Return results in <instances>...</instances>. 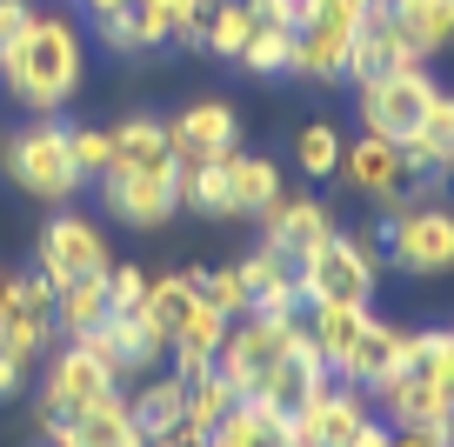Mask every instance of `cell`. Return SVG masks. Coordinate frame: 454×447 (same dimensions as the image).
<instances>
[{"label": "cell", "mask_w": 454, "mask_h": 447, "mask_svg": "<svg viewBox=\"0 0 454 447\" xmlns=\"http://www.w3.org/2000/svg\"><path fill=\"white\" fill-rule=\"evenodd\" d=\"M294 334H301V321H268V314H241V321L227 327V341H221V354H214V367H221L227 388L247 401V394H261V380H268L274 367L287 361Z\"/></svg>", "instance_id": "obj_6"}, {"label": "cell", "mask_w": 454, "mask_h": 447, "mask_svg": "<svg viewBox=\"0 0 454 447\" xmlns=\"http://www.w3.org/2000/svg\"><path fill=\"white\" fill-rule=\"evenodd\" d=\"M107 321V274H87V280H67V287H54V327L67 341H81L87 327Z\"/></svg>", "instance_id": "obj_30"}, {"label": "cell", "mask_w": 454, "mask_h": 447, "mask_svg": "<svg viewBox=\"0 0 454 447\" xmlns=\"http://www.w3.org/2000/svg\"><path fill=\"white\" fill-rule=\"evenodd\" d=\"M128 414H134V427H141V441H154V434L181 427V420H187V380H181V374L147 380V388L128 401Z\"/></svg>", "instance_id": "obj_29"}, {"label": "cell", "mask_w": 454, "mask_h": 447, "mask_svg": "<svg viewBox=\"0 0 454 447\" xmlns=\"http://www.w3.org/2000/svg\"><path fill=\"white\" fill-rule=\"evenodd\" d=\"M87 81V34L54 7H34L20 41L0 54V87L27 114H60Z\"/></svg>", "instance_id": "obj_1"}, {"label": "cell", "mask_w": 454, "mask_h": 447, "mask_svg": "<svg viewBox=\"0 0 454 447\" xmlns=\"http://www.w3.org/2000/svg\"><path fill=\"white\" fill-rule=\"evenodd\" d=\"M254 27H261V14L247 7V0H214V7H207V27H200V54L241 60L247 41H254Z\"/></svg>", "instance_id": "obj_28"}, {"label": "cell", "mask_w": 454, "mask_h": 447, "mask_svg": "<svg viewBox=\"0 0 454 447\" xmlns=\"http://www.w3.org/2000/svg\"><path fill=\"white\" fill-rule=\"evenodd\" d=\"M34 20V0H0V54L20 41V27Z\"/></svg>", "instance_id": "obj_42"}, {"label": "cell", "mask_w": 454, "mask_h": 447, "mask_svg": "<svg viewBox=\"0 0 454 447\" xmlns=\"http://www.w3.org/2000/svg\"><path fill=\"white\" fill-rule=\"evenodd\" d=\"M214 447H294V427H287L281 407L268 401H234V414L207 434Z\"/></svg>", "instance_id": "obj_24"}, {"label": "cell", "mask_w": 454, "mask_h": 447, "mask_svg": "<svg viewBox=\"0 0 454 447\" xmlns=\"http://www.w3.org/2000/svg\"><path fill=\"white\" fill-rule=\"evenodd\" d=\"M355 20L361 14L314 0V14L294 27V60H287V74L321 81V87H340V81H348V54H355Z\"/></svg>", "instance_id": "obj_9"}, {"label": "cell", "mask_w": 454, "mask_h": 447, "mask_svg": "<svg viewBox=\"0 0 454 447\" xmlns=\"http://www.w3.org/2000/svg\"><path fill=\"white\" fill-rule=\"evenodd\" d=\"M74 127H60L54 114H34L20 134L0 140V168H7V181L20 187V194L47 200V208H67L74 194H81V168H74Z\"/></svg>", "instance_id": "obj_2"}, {"label": "cell", "mask_w": 454, "mask_h": 447, "mask_svg": "<svg viewBox=\"0 0 454 447\" xmlns=\"http://www.w3.org/2000/svg\"><path fill=\"white\" fill-rule=\"evenodd\" d=\"M234 401H241V394L227 388V374H221V367H200V374H187V427L214 434L227 414H234Z\"/></svg>", "instance_id": "obj_32"}, {"label": "cell", "mask_w": 454, "mask_h": 447, "mask_svg": "<svg viewBox=\"0 0 454 447\" xmlns=\"http://www.w3.org/2000/svg\"><path fill=\"white\" fill-rule=\"evenodd\" d=\"M374 240L387 247V261H395L401 274H427V280L454 274V214L448 208H421V200L387 208Z\"/></svg>", "instance_id": "obj_4"}, {"label": "cell", "mask_w": 454, "mask_h": 447, "mask_svg": "<svg viewBox=\"0 0 454 447\" xmlns=\"http://www.w3.org/2000/svg\"><path fill=\"white\" fill-rule=\"evenodd\" d=\"M368 420H374L368 414V394L348 388V380H327L301 414H287V427H294V447H348Z\"/></svg>", "instance_id": "obj_13"}, {"label": "cell", "mask_w": 454, "mask_h": 447, "mask_svg": "<svg viewBox=\"0 0 454 447\" xmlns=\"http://www.w3.org/2000/svg\"><path fill=\"white\" fill-rule=\"evenodd\" d=\"M227 314H214V308H194L181 327H174V341H168V354H174V374H200V367H214V354H221V341H227Z\"/></svg>", "instance_id": "obj_26"}, {"label": "cell", "mask_w": 454, "mask_h": 447, "mask_svg": "<svg viewBox=\"0 0 454 447\" xmlns=\"http://www.w3.org/2000/svg\"><path fill=\"white\" fill-rule=\"evenodd\" d=\"M20 388H27V367H20V361H7V354H0V401H14Z\"/></svg>", "instance_id": "obj_44"}, {"label": "cell", "mask_w": 454, "mask_h": 447, "mask_svg": "<svg viewBox=\"0 0 454 447\" xmlns=\"http://www.w3.org/2000/svg\"><path fill=\"white\" fill-rule=\"evenodd\" d=\"M254 221H261V247L287 254V261H308V254L334 234V214H327L314 194H281L268 214H254Z\"/></svg>", "instance_id": "obj_15"}, {"label": "cell", "mask_w": 454, "mask_h": 447, "mask_svg": "<svg viewBox=\"0 0 454 447\" xmlns=\"http://www.w3.org/2000/svg\"><path fill=\"white\" fill-rule=\"evenodd\" d=\"M187 280H194L200 308L227 314V321H241V314H247V287H241V274H234V267H194Z\"/></svg>", "instance_id": "obj_35"}, {"label": "cell", "mask_w": 454, "mask_h": 447, "mask_svg": "<svg viewBox=\"0 0 454 447\" xmlns=\"http://www.w3.org/2000/svg\"><path fill=\"white\" fill-rule=\"evenodd\" d=\"M408 60H414V47H408V34H401L395 7H387V0H374L368 14L355 20V54H348V81H374V74H395V67H408Z\"/></svg>", "instance_id": "obj_17"}, {"label": "cell", "mask_w": 454, "mask_h": 447, "mask_svg": "<svg viewBox=\"0 0 454 447\" xmlns=\"http://www.w3.org/2000/svg\"><path fill=\"white\" fill-rule=\"evenodd\" d=\"M114 388H121V380H114L107 367H100L94 354L81 348V341H67V348H60L54 361H47V388H41V427H47V434L74 427V420H81L94 401H107Z\"/></svg>", "instance_id": "obj_7"}, {"label": "cell", "mask_w": 454, "mask_h": 447, "mask_svg": "<svg viewBox=\"0 0 454 447\" xmlns=\"http://www.w3.org/2000/svg\"><path fill=\"white\" fill-rule=\"evenodd\" d=\"M107 140H114V161H107V168H168V161H174L168 121H154V114H134V121L107 127Z\"/></svg>", "instance_id": "obj_27"}, {"label": "cell", "mask_w": 454, "mask_h": 447, "mask_svg": "<svg viewBox=\"0 0 454 447\" xmlns=\"http://www.w3.org/2000/svg\"><path fill=\"white\" fill-rule=\"evenodd\" d=\"M234 274H241L247 308H254V294H268V287H281V280H294V261H287V254H274V247H254L247 261H234Z\"/></svg>", "instance_id": "obj_37"}, {"label": "cell", "mask_w": 454, "mask_h": 447, "mask_svg": "<svg viewBox=\"0 0 454 447\" xmlns=\"http://www.w3.org/2000/svg\"><path fill=\"white\" fill-rule=\"evenodd\" d=\"M448 187H454V168H448Z\"/></svg>", "instance_id": "obj_49"}, {"label": "cell", "mask_w": 454, "mask_h": 447, "mask_svg": "<svg viewBox=\"0 0 454 447\" xmlns=\"http://www.w3.org/2000/svg\"><path fill=\"white\" fill-rule=\"evenodd\" d=\"M7 294H14V274H7V267H0V308H7Z\"/></svg>", "instance_id": "obj_48"}, {"label": "cell", "mask_w": 454, "mask_h": 447, "mask_svg": "<svg viewBox=\"0 0 454 447\" xmlns=\"http://www.w3.org/2000/svg\"><path fill=\"white\" fill-rule=\"evenodd\" d=\"M374 401H381V414L395 420V427H448L454 434V401L427 374H414V367H408V374H395Z\"/></svg>", "instance_id": "obj_19"}, {"label": "cell", "mask_w": 454, "mask_h": 447, "mask_svg": "<svg viewBox=\"0 0 454 447\" xmlns=\"http://www.w3.org/2000/svg\"><path fill=\"white\" fill-rule=\"evenodd\" d=\"M207 7H214V0H207Z\"/></svg>", "instance_id": "obj_50"}, {"label": "cell", "mask_w": 454, "mask_h": 447, "mask_svg": "<svg viewBox=\"0 0 454 447\" xmlns=\"http://www.w3.org/2000/svg\"><path fill=\"white\" fill-rule=\"evenodd\" d=\"M194 308H200V294H194V280H187V274H160V280H147L141 314H147V321H154L168 341H174V327H181Z\"/></svg>", "instance_id": "obj_33"}, {"label": "cell", "mask_w": 454, "mask_h": 447, "mask_svg": "<svg viewBox=\"0 0 454 447\" xmlns=\"http://www.w3.org/2000/svg\"><path fill=\"white\" fill-rule=\"evenodd\" d=\"M207 447H214V441H207Z\"/></svg>", "instance_id": "obj_51"}, {"label": "cell", "mask_w": 454, "mask_h": 447, "mask_svg": "<svg viewBox=\"0 0 454 447\" xmlns=\"http://www.w3.org/2000/svg\"><path fill=\"white\" fill-rule=\"evenodd\" d=\"M227 194H234V221H241V214H268L287 187H281V168L268 154H241L234 147L227 154Z\"/></svg>", "instance_id": "obj_25"}, {"label": "cell", "mask_w": 454, "mask_h": 447, "mask_svg": "<svg viewBox=\"0 0 454 447\" xmlns=\"http://www.w3.org/2000/svg\"><path fill=\"white\" fill-rule=\"evenodd\" d=\"M181 208L207 214V221H234V194H227V154H221V161H181Z\"/></svg>", "instance_id": "obj_31"}, {"label": "cell", "mask_w": 454, "mask_h": 447, "mask_svg": "<svg viewBox=\"0 0 454 447\" xmlns=\"http://www.w3.org/2000/svg\"><path fill=\"white\" fill-rule=\"evenodd\" d=\"M41 274L54 280V287H67V280H87V274H107L114 254H107V234H100L87 214H54V221L41 227Z\"/></svg>", "instance_id": "obj_10"}, {"label": "cell", "mask_w": 454, "mask_h": 447, "mask_svg": "<svg viewBox=\"0 0 454 447\" xmlns=\"http://www.w3.org/2000/svg\"><path fill=\"white\" fill-rule=\"evenodd\" d=\"M81 7H87L94 20H100V14H121V7H134V0H81Z\"/></svg>", "instance_id": "obj_46"}, {"label": "cell", "mask_w": 454, "mask_h": 447, "mask_svg": "<svg viewBox=\"0 0 454 447\" xmlns=\"http://www.w3.org/2000/svg\"><path fill=\"white\" fill-rule=\"evenodd\" d=\"M401 20V34H408L414 60H441L454 54V0H387Z\"/></svg>", "instance_id": "obj_22"}, {"label": "cell", "mask_w": 454, "mask_h": 447, "mask_svg": "<svg viewBox=\"0 0 454 447\" xmlns=\"http://www.w3.org/2000/svg\"><path fill=\"white\" fill-rule=\"evenodd\" d=\"M374 314L368 308H340V301H321V308H308V341H314V354L327 361V374H340V361L355 354V341H361V327H368Z\"/></svg>", "instance_id": "obj_23"}, {"label": "cell", "mask_w": 454, "mask_h": 447, "mask_svg": "<svg viewBox=\"0 0 454 447\" xmlns=\"http://www.w3.org/2000/svg\"><path fill=\"white\" fill-rule=\"evenodd\" d=\"M401 161H408V174H448L454 168V94L448 87H434L421 127L401 140Z\"/></svg>", "instance_id": "obj_20"}, {"label": "cell", "mask_w": 454, "mask_h": 447, "mask_svg": "<svg viewBox=\"0 0 454 447\" xmlns=\"http://www.w3.org/2000/svg\"><path fill=\"white\" fill-rule=\"evenodd\" d=\"M327 7H348V14H368L374 0H327Z\"/></svg>", "instance_id": "obj_47"}, {"label": "cell", "mask_w": 454, "mask_h": 447, "mask_svg": "<svg viewBox=\"0 0 454 447\" xmlns=\"http://www.w3.org/2000/svg\"><path fill=\"white\" fill-rule=\"evenodd\" d=\"M100 200H107V214L121 227H160L174 221V208H181V161H168V168H107L100 174Z\"/></svg>", "instance_id": "obj_8"}, {"label": "cell", "mask_w": 454, "mask_h": 447, "mask_svg": "<svg viewBox=\"0 0 454 447\" xmlns=\"http://www.w3.org/2000/svg\"><path fill=\"white\" fill-rule=\"evenodd\" d=\"M374 240L368 234H327L308 261H294L301 280V301L321 308V301H340V308H374V287H381V261H374Z\"/></svg>", "instance_id": "obj_3"}, {"label": "cell", "mask_w": 454, "mask_h": 447, "mask_svg": "<svg viewBox=\"0 0 454 447\" xmlns=\"http://www.w3.org/2000/svg\"><path fill=\"white\" fill-rule=\"evenodd\" d=\"M294 168L308 174V181H334L340 174V127L334 121H308L294 134Z\"/></svg>", "instance_id": "obj_34"}, {"label": "cell", "mask_w": 454, "mask_h": 447, "mask_svg": "<svg viewBox=\"0 0 454 447\" xmlns=\"http://www.w3.org/2000/svg\"><path fill=\"white\" fill-rule=\"evenodd\" d=\"M81 348L94 354L114 380H128V374H147V367L168 354V334H160L147 314H107L100 327H87V334H81Z\"/></svg>", "instance_id": "obj_11"}, {"label": "cell", "mask_w": 454, "mask_h": 447, "mask_svg": "<svg viewBox=\"0 0 454 447\" xmlns=\"http://www.w3.org/2000/svg\"><path fill=\"white\" fill-rule=\"evenodd\" d=\"M287 60H294V27H268V20H261L247 54H241V67L247 74H287Z\"/></svg>", "instance_id": "obj_36"}, {"label": "cell", "mask_w": 454, "mask_h": 447, "mask_svg": "<svg viewBox=\"0 0 454 447\" xmlns=\"http://www.w3.org/2000/svg\"><path fill=\"white\" fill-rule=\"evenodd\" d=\"M174 161H221L241 147V114L227 107V94H200L181 107V121H168Z\"/></svg>", "instance_id": "obj_14"}, {"label": "cell", "mask_w": 454, "mask_h": 447, "mask_svg": "<svg viewBox=\"0 0 454 447\" xmlns=\"http://www.w3.org/2000/svg\"><path fill=\"white\" fill-rule=\"evenodd\" d=\"M54 447H147V441H141V427H134V414H128V394L114 388L107 401H94L74 427H60Z\"/></svg>", "instance_id": "obj_21"}, {"label": "cell", "mask_w": 454, "mask_h": 447, "mask_svg": "<svg viewBox=\"0 0 454 447\" xmlns=\"http://www.w3.org/2000/svg\"><path fill=\"white\" fill-rule=\"evenodd\" d=\"M147 447H207V434H200V427H187V420H181V427L154 434V441H147Z\"/></svg>", "instance_id": "obj_43"}, {"label": "cell", "mask_w": 454, "mask_h": 447, "mask_svg": "<svg viewBox=\"0 0 454 447\" xmlns=\"http://www.w3.org/2000/svg\"><path fill=\"white\" fill-rule=\"evenodd\" d=\"M340 181L355 187L361 200L401 208V200H408V161H401V140H381V134L340 140Z\"/></svg>", "instance_id": "obj_12"}, {"label": "cell", "mask_w": 454, "mask_h": 447, "mask_svg": "<svg viewBox=\"0 0 454 447\" xmlns=\"http://www.w3.org/2000/svg\"><path fill=\"white\" fill-rule=\"evenodd\" d=\"M247 7H254L268 27H301V20L314 14V0H247Z\"/></svg>", "instance_id": "obj_41"}, {"label": "cell", "mask_w": 454, "mask_h": 447, "mask_svg": "<svg viewBox=\"0 0 454 447\" xmlns=\"http://www.w3.org/2000/svg\"><path fill=\"white\" fill-rule=\"evenodd\" d=\"M327 361L321 354H314V341H308V327H301L294 334V348H287V361L274 367L268 380H261V394H247V401H268V407H281V414H301V407L314 401V394L327 388Z\"/></svg>", "instance_id": "obj_18"}, {"label": "cell", "mask_w": 454, "mask_h": 447, "mask_svg": "<svg viewBox=\"0 0 454 447\" xmlns=\"http://www.w3.org/2000/svg\"><path fill=\"white\" fill-rule=\"evenodd\" d=\"M387 441H395V427H387V420H368V427H361L348 447H387Z\"/></svg>", "instance_id": "obj_45"}, {"label": "cell", "mask_w": 454, "mask_h": 447, "mask_svg": "<svg viewBox=\"0 0 454 447\" xmlns=\"http://www.w3.org/2000/svg\"><path fill=\"white\" fill-rule=\"evenodd\" d=\"M427 100H434V74H427V60H408V67L374 74V81H355L361 134H381V140H408L414 127H421Z\"/></svg>", "instance_id": "obj_5"}, {"label": "cell", "mask_w": 454, "mask_h": 447, "mask_svg": "<svg viewBox=\"0 0 454 447\" xmlns=\"http://www.w3.org/2000/svg\"><path fill=\"white\" fill-rule=\"evenodd\" d=\"M74 168H81V181H100L107 174V161H114V140H107V127H74Z\"/></svg>", "instance_id": "obj_39"}, {"label": "cell", "mask_w": 454, "mask_h": 447, "mask_svg": "<svg viewBox=\"0 0 454 447\" xmlns=\"http://www.w3.org/2000/svg\"><path fill=\"white\" fill-rule=\"evenodd\" d=\"M94 34H100V47H107V54H121V60L147 54V27H141V14H134V7H121V14H100Z\"/></svg>", "instance_id": "obj_38"}, {"label": "cell", "mask_w": 454, "mask_h": 447, "mask_svg": "<svg viewBox=\"0 0 454 447\" xmlns=\"http://www.w3.org/2000/svg\"><path fill=\"white\" fill-rule=\"evenodd\" d=\"M141 301H147V274L114 261L107 267V314H141Z\"/></svg>", "instance_id": "obj_40"}, {"label": "cell", "mask_w": 454, "mask_h": 447, "mask_svg": "<svg viewBox=\"0 0 454 447\" xmlns=\"http://www.w3.org/2000/svg\"><path fill=\"white\" fill-rule=\"evenodd\" d=\"M408 348H414L408 327L368 321V327H361V341H355V354L340 361V374H334V380H348V388H361V394H381L395 374H408Z\"/></svg>", "instance_id": "obj_16"}]
</instances>
